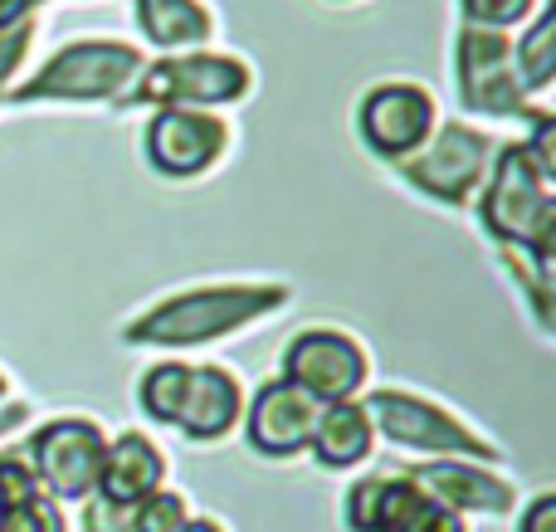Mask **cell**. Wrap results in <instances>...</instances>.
<instances>
[{
	"label": "cell",
	"mask_w": 556,
	"mask_h": 532,
	"mask_svg": "<svg viewBox=\"0 0 556 532\" xmlns=\"http://www.w3.org/2000/svg\"><path fill=\"white\" fill-rule=\"evenodd\" d=\"M288 299L293 289L283 283H195L127 322L123 342L132 347H205V342L235 338L240 328L269 318Z\"/></svg>",
	"instance_id": "6da1fadb"
},
{
	"label": "cell",
	"mask_w": 556,
	"mask_h": 532,
	"mask_svg": "<svg viewBox=\"0 0 556 532\" xmlns=\"http://www.w3.org/2000/svg\"><path fill=\"white\" fill-rule=\"evenodd\" d=\"M142 74V54L123 39H74V45L54 49L35 78L10 93V103H103L137 84Z\"/></svg>",
	"instance_id": "7a4b0ae2"
},
{
	"label": "cell",
	"mask_w": 556,
	"mask_h": 532,
	"mask_svg": "<svg viewBox=\"0 0 556 532\" xmlns=\"http://www.w3.org/2000/svg\"><path fill=\"white\" fill-rule=\"evenodd\" d=\"M376 435H386L395 449L405 455H430V459H498V449L479 435L473 426H464L454 410L434 406L430 396H415V391H371L366 396Z\"/></svg>",
	"instance_id": "3957f363"
},
{
	"label": "cell",
	"mask_w": 556,
	"mask_h": 532,
	"mask_svg": "<svg viewBox=\"0 0 556 532\" xmlns=\"http://www.w3.org/2000/svg\"><path fill=\"white\" fill-rule=\"evenodd\" d=\"M254 88V74L244 59L235 54H172V59H156L137 74L132 93L127 103H152V107H225V103H240L244 93Z\"/></svg>",
	"instance_id": "277c9868"
},
{
	"label": "cell",
	"mask_w": 556,
	"mask_h": 532,
	"mask_svg": "<svg viewBox=\"0 0 556 532\" xmlns=\"http://www.w3.org/2000/svg\"><path fill=\"white\" fill-rule=\"evenodd\" d=\"M493 152H498V142L489 132H479L469 123H444V127H434L420 152L405 156L401 172H405V181H415L434 201L469 205L479 195L483 176H489Z\"/></svg>",
	"instance_id": "5b68a950"
},
{
	"label": "cell",
	"mask_w": 556,
	"mask_h": 532,
	"mask_svg": "<svg viewBox=\"0 0 556 532\" xmlns=\"http://www.w3.org/2000/svg\"><path fill=\"white\" fill-rule=\"evenodd\" d=\"M454 78H459V103L479 117H522L528 113V93L518 78V59H513L508 35L498 29L464 25L454 39Z\"/></svg>",
	"instance_id": "8992f818"
},
{
	"label": "cell",
	"mask_w": 556,
	"mask_h": 532,
	"mask_svg": "<svg viewBox=\"0 0 556 532\" xmlns=\"http://www.w3.org/2000/svg\"><path fill=\"white\" fill-rule=\"evenodd\" d=\"M371 377L366 347L342 328H307L283 347V381H293L317 406L356 401Z\"/></svg>",
	"instance_id": "52a82bcc"
},
{
	"label": "cell",
	"mask_w": 556,
	"mask_h": 532,
	"mask_svg": "<svg viewBox=\"0 0 556 532\" xmlns=\"http://www.w3.org/2000/svg\"><path fill=\"white\" fill-rule=\"evenodd\" d=\"M342 518L352 532H464L459 514H450L440 498L401 474L356 479L346 489Z\"/></svg>",
	"instance_id": "ba28073f"
},
{
	"label": "cell",
	"mask_w": 556,
	"mask_h": 532,
	"mask_svg": "<svg viewBox=\"0 0 556 532\" xmlns=\"http://www.w3.org/2000/svg\"><path fill=\"white\" fill-rule=\"evenodd\" d=\"M108 440L93 420H54L29 440V459H35V484L45 489L54 504H78V498L98 494V474H103Z\"/></svg>",
	"instance_id": "9c48e42d"
},
{
	"label": "cell",
	"mask_w": 556,
	"mask_h": 532,
	"mask_svg": "<svg viewBox=\"0 0 556 532\" xmlns=\"http://www.w3.org/2000/svg\"><path fill=\"white\" fill-rule=\"evenodd\" d=\"M440 127V107H434L430 88L405 84V78H391V84L366 88L362 107H356V132L386 162H405L415 156L430 132Z\"/></svg>",
	"instance_id": "30bf717a"
},
{
	"label": "cell",
	"mask_w": 556,
	"mask_h": 532,
	"mask_svg": "<svg viewBox=\"0 0 556 532\" xmlns=\"http://www.w3.org/2000/svg\"><path fill=\"white\" fill-rule=\"evenodd\" d=\"M542 201H547V181H542V172L532 166L528 147L522 142H498L489 176H483V186H479L483 230H489L498 244L518 250V244L528 240V225L538 220Z\"/></svg>",
	"instance_id": "8fae6325"
},
{
	"label": "cell",
	"mask_w": 556,
	"mask_h": 532,
	"mask_svg": "<svg viewBox=\"0 0 556 532\" xmlns=\"http://www.w3.org/2000/svg\"><path fill=\"white\" fill-rule=\"evenodd\" d=\"M147 162L172 181H191L205 176L230 147V127L205 107H156V117L147 123Z\"/></svg>",
	"instance_id": "7c38bea8"
},
{
	"label": "cell",
	"mask_w": 556,
	"mask_h": 532,
	"mask_svg": "<svg viewBox=\"0 0 556 532\" xmlns=\"http://www.w3.org/2000/svg\"><path fill=\"white\" fill-rule=\"evenodd\" d=\"M317 410L323 406L313 396H303L293 381L274 377L254 391V401H244V440L264 459H293L313 440Z\"/></svg>",
	"instance_id": "4fadbf2b"
},
{
	"label": "cell",
	"mask_w": 556,
	"mask_h": 532,
	"mask_svg": "<svg viewBox=\"0 0 556 532\" xmlns=\"http://www.w3.org/2000/svg\"><path fill=\"white\" fill-rule=\"evenodd\" d=\"M415 484L425 494H434L450 514H513L518 494H513L508 479L489 474L479 459H430L425 469H415Z\"/></svg>",
	"instance_id": "5bb4252c"
},
{
	"label": "cell",
	"mask_w": 556,
	"mask_h": 532,
	"mask_svg": "<svg viewBox=\"0 0 556 532\" xmlns=\"http://www.w3.org/2000/svg\"><path fill=\"white\" fill-rule=\"evenodd\" d=\"M240 416H244L240 381H235L225 367H191L186 396H181V416H176L172 430H181V435L195 440V445H211V440L230 435Z\"/></svg>",
	"instance_id": "9a60e30c"
},
{
	"label": "cell",
	"mask_w": 556,
	"mask_h": 532,
	"mask_svg": "<svg viewBox=\"0 0 556 532\" xmlns=\"http://www.w3.org/2000/svg\"><path fill=\"white\" fill-rule=\"evenodd\" d=\"M162 484H166V459L147 435L127 430V435H117L113 445H108L103 474H98V498H108V504H117V508H137Z\"/></svg>",
	"instance_id": "2e32d148"
},
{
	"label": "cell",
	"mask_w": 556,
	"mask_h": 532,
	"mask_svg": "<svg viewBox=\"0 0 556 532\" xmlns=\"http://www.w3.org/2000/svg\"><path fill=\"white\" fill-rule=\"evenodd\" d=\"M371 449H376V426L366 401H337V406L317 410L307 455L323 469H356L362 459H371Z\"/></svg>",
	"instance_id": "e0dca14e"
},
{
	"label": "cell",
	"mask_w": 556,
	"mask_h": 532,
	"mask_svg": "<svg viewBox=\"0 0 556 532\" xmlns=\"http://www.w3.org/2000/svg\"><path fill=\"white\" fill-rule=\"evenodd\" d=\"M132 20L156 49H201L215 35V15L201 0H132Z\"/></svg>",
	"instance_id": "ac0fdd59"
},
{
	"label": "cell",
	"mask_w": 556,
	"mask_h": 532,
	"mask_svg": "<svg viewBox=\"0 0 556 532\" xmlns=\"http://www.w3.org/2000/svg\"><path fill=\"white\" fill-rule=\"evenodd\" d=\"M513 59H518L522 93H538V88L556 84V0L547 5V15L532 20L528 35L513 45Z\"/></svg>",
	"instance_id": "d6986e66"
},
{
	"label": "cell",
	"mask_w": 556,
	"mask_h": 532,
	"mask_svg": "<svg viewBox=\"0 0 556 532\" xmlns=\"http://www.w3.org/2000/svg\"><path fill=\"white\" fill-rule=\"evenodd\" d=\"M186 377H191L186 362H156V367H147V377L137 381V401H142V410L156 426H176L181 396H186Z\"/></svg>",
	"instance_id": "ffe728a7"
},
{
	"label": "cell",
	"mask_w": 556,
	"mask_h": 532,
	"mask_svg": "<svg viewBox=\"0 0 556 532\" xmlns=\"http://www.w3.org/2000/svg\"><path fill=\"white\" fill-rule=\"evenodd\" d=\"M186 498L172 494V489H156L152 498H142V504L132 508V532H176L186 523Z\"/></svg>",
	"instance_id": "44dd1931"
},
{
	"label": "cell",
	"mask_w": 556,
	"mask_h": 532,
	"mask_svg": "<svg viewBox=\"0 0 556 532\" xmlns=\"http://www.w3.org/2000/svg\"><path fill=\"white\" fill-rule=\"evenodd\" d=\"M532 5L538 0H459V10H464V25H479V29H513V25H522V20L532 15Z\"/></svg>",
	"instance_id": "7402d4cb"
},
{
	"label": "cell",
	"mask_w": 556,
	"mask_h": 532,
	"mask_svg": "<svg viewBox=\"0 0 556 532\" xmlns=\"http://www.w3.org/2000/svg\"><path fill=\"white\" fill-rule=\"evenodd\" d=\"M0 532H64V514H59L54 498L35 494L0 514Z\"/></svg>",
	"instance_id": "603a6c76"
},
{
	"label": "cell",
	"mask_w": 556,
	"mask_h": 532,
	"mask_svg": "<svg viewBox=\"0 0 556 532\" xmlns=\"http://www.w3.org/2000/svg\"><path fill=\"white\" fill-rule=\"evenodd\" d=\"M522 117H528V127H532L528 142H522L532 156V166L542 172V181H556V113H532L528 107Z\"/></svg>",
	"instance_id": "cb8c5ba5"
},
{
	"label": "cell",
	"mask_w": 556,
	"mask_h": 532,
	"mask_svg": "<svg viewBox=\"0 0 556 532\" xmlns=\"http://www.w3.org/2000/svg\"><path fill=\"white\" fill-rule=\"evenodd\" d=\"M522 250L532 254V264H538L542 274L556 269V195H547L538 211V220L528 225V240H522Z\"/></svg>",
	"instance_id": "d4e9b609"
},
{
	"label": "cell",
	"mask_w": 556,
	"mask_h": 532,
	"mask_svg": "<svg viewBox=\"0 0 556 532\" xmlns=\"http://www.w3.org/2000/svg\"><path fill=\"white\" fill-rule=\"evenodd\" d=\"M29 39H35V20H20V25L0 29V93H5L10 74H15V68H20V59H25Z\"/></svg>",
	"instance_id": "484cf974"
},
{
	"label": "cell",
	"mask_w": 556,
	"mask_h": 532,
	"mask_svg": "<svg viewBox=\"0 0 556 532\" xmlns=\"http://www.w3.org/2000/svg\"><path fill=\"white\" fill-rule=\"evenodd\" d=\"M35 494H39L35 474H29L20 459H0V514L15 508V504H25V498H35Z\"/></svg>",
	"instance_id": "4316f807"
},
{
	"label": "cell",
	"mask_w": 556,
	"mask_h": 532,
	"mask_svg": "<svg viewBox=\"0 0 556 532\" xmlns=\"http://www.w3.org/2000/svg\"><path fill=\"white\" fill-rule=\"evenodd\" d=\"M84 532H132V508H117V504H108V498H88Z\"/></svg>",
	"instance_id": "83f0119b"
},
{
	"label": "cell",
	"mask_w": 556,
	"mask_h": 532,
	"mask_svg": "<svg viewBox=\"0 0 556 532\" xmlns=\"http://www.w3.org/2000/svg\"><path fill=\"white\" fill-rule=\"evenodd\" d=\"M518 532H556V494H542L522 508Z\"/></svg>",
	"instance_id": "f1b7e54d"
},
{
	"label": "cell",
	"mask_w": 556,
	"mask_h": 532,
	"mask_svg": "<svg viewBox=\"0 0 556 532\" xmlns=\"http://www.w3.org/2000/svg\"><path fill=\"white\" fill-rule=\"evenodd\" d=\"M532 289V299H538V318H542V328H552L556 332V283L552 279H522Z\"/></svg>",
	"instance_id": "f546056e"
},
{
	"label": "cell",
	"mask_w": 556,
	"mask_h": 532,
	"mask_svg": "<svg viewBox=\"0 0 556 532\" xmlns=\"http://www.w3.org/2000/svg\"><path fill=\"white\" fill-rule=\"evenodd\" d=\"M39 0H0V29L20 25V20H29V10H35Z\"/></svg>",
	"instance_id": "4dcf8cb0"
},
{
	"label": "cell",
	"mask_w": 556,
	"mask_h": 532,
	"mask_svg": "<svg viewBox=\"0 0 556 532\" xmlns=\"http://www.w3.org/2000/svg\"><path fill=\"white\" fill-rule=\"evenodd\" d=\"M176 532H225V528L215 523V518H186V523L176 528Z\"/></svg>",
	"instance_id": "1f68e13d"
},
{
	"label": "cell",
	"mask_w": 556,
	"mask_h": 532,
	"mask_svg": "<svg viewBox=\"0 0 556 532\" xmlns=\"http://www.w3.org/2000/svg\"><path fill=\"white\" fill-rule=\"evenodd\" d=\"M547 279H552V283H556V269H547Z\"/></svg>",
	"instance_id": "d6a6232c"
},
{
	"label": "cell",
	"mask_w": 556,
	"mask_h": 532,
	"mask_svg": "<svg viewBox=\"0 0 556 532\" xmlns=\"http://www.w3.org/2000/svg\"><path fill=\"white\" fill-rule=\"evenodd\" d=\"M0 391H5V377H0Z\"/></svg>",
	"instance_id": "836d02e7"
}]
</instances>
